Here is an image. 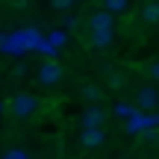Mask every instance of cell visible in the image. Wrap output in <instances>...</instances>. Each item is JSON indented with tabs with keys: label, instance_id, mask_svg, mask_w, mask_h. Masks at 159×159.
<instances>
[{
	"label": "cell",
	"instance_id": "1",
	"mask_svg": "<svg viewBox=\"0 0 159 159\" xmlns=\"http://www.w3.org/2000/svg\"><path fill=\"white\" fill-rule=\"evenodd\" d=\"M39 106H41V100L35 94H30V91H18L15 97H12V115L15 118H33L35 112H39Z\"/></svg>",
	"mask_w": 159,
	"mask_h": 159
},
{
	"label": "cell",
	"instance_id": "2",
	"mask_svg": "<svg viewBox=\"0 0 159 159\" xmlns=\"http://www.w3.org/2000/svg\"><path fill=\"white\" fill-rule=\"evenodd\" d=\"M39 83L44 85V89H53V85H59V83H62V65L53 62V59H50V62H44V65L39 68Z\"/></svg>",
	"mask_w": 159,
	"mask_h": 159
},
{
	"label": "cell",
	"instance_id": "3",
	"mask_svg": "<svg viewBox=\"0 0 159 159\" xmlns=\"http://www.w3.org/2000/svg\"><path fill=\"white\" fill-rule=\"evenodd\" d=\"M106 124V109L103 106H89L83 115H80V127L83 130H97V127Z\"/></svg>",
	"mask_w": 159,
	"mask_h": 159
},
{
	"label": "cell",
	"instance_id": "4",
	"mask_svg": "<svg viewBox=\"0 0 159 159\" xmlns=\"http://www.w3.org/2000/svg\"><path fill=\"white\" fill-rule=\"evenodd\" d=\"M136 106L144 109V112H153V109L159 106V91L150 89V85H142V89L136 91Z\"/></svg>",
	"mask_w": 159,
	"mask_h": 159
},
{
	"label": "cell",
	"instance_id": "5",
	"mask_svg": "<svg viewBox=\"0 0 159 159\" xmlns=\"http://www.w3.org/2000/svg\"><path fill=\"white\" fill-rule=\"evenodd\" d=\"M115 27V15L112 12H106V9H94L91 12V18H89V30L91 33H97V30H112Z\"/></svg>",
	"mask_w": 159,
	"mask_h": 159
},
{
	"label": "cell",
	"instance_id": "6",
	"mask_svg": "<svg viewBox=\"0 0 159 159\" xmlns=\"http://www.w3.org/2000/svg\"><path fill=\"white\" fill-rule=\"evenodd\" d=\"M103 142H106V130H103V127H97V130H83V133H80V144H83V148H100Z\"/></svg>",
	"mask_w": 159,
	"mask_h": 159
},
{
	"label": "cell",
	"instance_id": "7",
	"mask_svg": "<svg viewBox=\"0 0 159 159\" xmlns=\"http://www.w3.org/2000/svg\"><path fill=\"white\" fill-rule=\"evenodd\" d=\"M139 18L144 24H159V0H148V3L139 9Z\"/></svg>",
	"mask_w": 159,
	"mask_h": 159
},
{
	"label": "cell",
	"instance_id": "8",
	"mask_svg": "<svg viewBox=\"0 0 159 159\" xmlns=\"http://www.w3.org/2000/svg\"><path fill=\"white\" fill-rule=\"evenodd\" d=\"M89 44L97 47V50L109 47V44H112V30H97V33H91V35H89Z\"/></svg>",
	"mask_w": 159,
	"mask_h": 159
},
{
	"label": "cell",
	"instance_id": "9",
	"mask_svg": "<svg viewBox=\"0 0 159 159\" xmlns=\"http://www.w3.org/2000/svg\"><path fill=\"white\" fill-rule=\"evenodd\" d=\"M103 9L112 12V15H118V12H127V9H130V0H103Z\"/></svg>",
	"mask_w": 159,
	"mask_h": 159
},
{
	"label": "cell",
	"instance_id": "10",
	"mask_svg": "<svg viewBox=\"0 0 159 159\" xmlns=\"http://www.w3.org/2000/svg\"><path fill=\"white\" fill-rule=\"evenodd\" d=\"M115 112H118L121 118H130V115H133V106L127 100H121V103H115Z\"/></svg>",
	"mask_w": 159,
	"mask_h": 159
},
{
	"label": "cell",
	"instance_id": "11",
	"mask_svg": "<svg viewBox=\"0 0 159 159\" xmlns=\"http://www.w3.org/2000/svg\"><path fill=\"white\" fill-rule=\"evenodd\" d=\"M83 97H85V100H91V103H94L97 97H100V89H97V85H85V89H83Z\"/></svg>",
	"mask_w": 159,
	"mask_h": 159
},
{
	"label": "cell",
	"instance_id": "12",
	"mask_svg": "<svg viewBox=\"0 0 159 159\" xmlns=\"http://www.w3.org/2000/svg\"><path fill=\"white\" fill-rule=\"evenodd\" d=\"M148 77H150V80H156V83H159V59H156V62H150V65H148Z\"/></svg>",
	"mask_w": 159,
	"mask_h": 159
},
{
	"label": "cell",
	"instance_id": "13",
	"mask_svg": "<svg viewBox=\"0 0 159 159\" xmlns=\"http://www.w3.org/2000/svg\"><path fill=\"white\" fill-rule=\"evenodd\" d=\"M3 159H30V156L24 153V150H9V153H6Z\"/></svg>",
	"mask_w": 159,
	"mask_h": 159
},
{
	"label": "cell",
	"instance_id": "14",
	"mask_svg": "<svg viewBox=\"0 0 159 159\" xmlns=\"http://www.w3.org/2000/svg\"><path fill=\"white\" fill-rule=\"evenodd\" d=\"M50 44H56V47H59V44H65V35H62V33H53V39H50Z\"/></svg>",
	"mask_w": 159,
	"mask_h": 159
},
{
	"label": "cell",
	"instance_id": "15",
	"mask_svg": "<svg viewBox=\"0 0 159 159\" xmlns=\"http://www.w3.org/2000/svg\"><path fill=\"white\" fill-rule=\"evenodd\" d=\"M71 3H74V0H53V6H56V9H68Z\"/></svg>",
	"mask_w": 159,
	"mask_h": 159
},
{
	"label": "cell",
	"instance_id": "16",
	"mask_svg": "<svg viewBox=\"0 0 159 159\" xmlns=\"http://www.w3.org/2000/svg\"><path fill=\"white\" fill-rule=\"evenodd\" d=\"M109 85H112V89H121V85H124V80H121L118 74H115V77H112V83H109Z\"/></svg>",
	"mask_w": 159,
	"mask_h": 159
},
{
	"label": "cell",
	"instance_id": "17",
	"mask_svg": "<svg viewBox=\"0 0 159 159\" xmlns=\"http://www.w3.org/2000/svg\"><path fill=\"white\" fill-rule=\"evenodd\" d=\"M156 142H159V136H156Z\"/></svg>",
	"mask_w": 159,
	"mask_h": 159
}]
</instances>
